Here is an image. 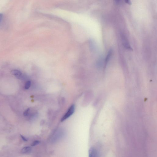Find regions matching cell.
Listing matches in <instances>:
<instances>
[{"label":"cell","instance_id":"obj_1","mask_svg":"<svg viewBox=\"0 0 157 157\" xmlns=\"http://www.w3.org/2000/svg\"><path fill=\"white\" fill-rule=\"evenodd\" d=\"M75 106L74 105L72 104L68 110H67V112L65 113L63 116L62 117L61 119V122H63L68 118L69 117L72 115L74 112H75Z\"/></svg>","mask_w":157,"mask_h":157},{"label":"cell","instance_id":"obj_2","mask_svg":"<svg viewBox=\"0 0 157 157\" xmlns=\"http://www.w3.org/2000/svg\"><path fill=\"white\" fill-rule=\"evenodd\" d=\"M122 44L125 48L127 49L132 50L130 43L126 37H125L124 36L122 35Z\"/></svg>","mask_w":157,"mask_h":157},{"label":"cell","instance_id":"obj_3","mask_svg":"<svg viewBox=\"0 0 157 157\" xmlns=\"http://www.w3.org/2000/svg\"><path fill=\"white\" fill-rule=\"evenodd\" d=\"M31 148L29 146L25 147L21 149V153L22 154H27L31 152Z\"/></svg>","mask_w":157,"mask_h":157},{"label":"cell","instance_id":"obj_4","mask_svg":"<svg viewBox=\"0 0 157 157\" xmlns=\"http://www.w3.org/2000/svg\"><path fill=\"white\" fill-rule=\"evenodd\" d=\"M11 73L14 75L16 77L20 78L22 75L21 72L20 71L17 70H12L11 71Z\"/></svg>","mask_w":157,"mask_h":157},{"label":"cell","instance_id":"obj_5","mask_svg":"<svg viewBox=\"0 0 157 157\" xmlns=\"http://www.w3.org/2000/svg\"><path fill=\"white\" fill-rule=\"evenodd\" d=\"M112 49H111L109 50V52H108V54L107 55L106 57L105 60V66H106L107 64H108V62H109V60H110L111 56H112Z\"/></svg>","mask_w":157,"mask_h":157},{"label":"cell","instance_id":"obj_6","mask_svg":"<svg viewBox=\"0 0 157 157\" xmlns=\"http://www.w3.org/2000/svg\"><path fill=\"white\" fill-rule=\"evenodd\" d=\"M89 157H92L94 156L95 155V151L93 149H90L89 151Z\"/></svg>","mask_w":157,"mask_h":157},{"label":"cell","instance_id":"obj_7","mask_svg":"<svg viewBox=\"0 0 157 157\" xmlns=\"http://www.w3.org/2000/svg\"><path fill=\"white\" fill-rule=\"evenodd\" d=\"M30 85H31V82L30 81H28L27 82L25 85V89H28L30 88Z\"/></svg>","mask_w":157,"mask_h":157},{"label":"cell","instance_id":"obj_8","mask_svg":"<svg viewBox=\"0 0 157 157\" xmlns=\"http://www.w3.org/2000/svg\"><path fill=\"white\" fill-rule=\"evenodd\" d=\"M40 143V142L38 141H35L33 142L31 144V146H34L37 145H38Z\"/></svg>","mask_w":157,"mask_h":157},{"label":"cell","instance_id":"obj_9","mask_svg":"<svg viewBox=\"0 0 157 157\" xmlns=\"http://www.w3.org/2000/svg\"><path fill=\"white\" fill-rule=\"evenodd\" d=\"M30 109H26V110L23 113V114L24 116H26L27 115L28 113H29V111H30Z\"/></svg>","mask_w":157,"mask_h":157},{"label":"cell","instance_id":"obj_10","mask_svg":"<svg viewBox=\"0 0 157 157\" xmlns=\"http://www.w3.org/2000/svg\"><path fill=\"white\" fill-rule=\"evenodd\" d=\"M20 136L21 137V138H22V139L24 141H27V139L25 137L23 136H22V135H20Z\"/></svg>","mask_w":157,"mask_h":157},{"label":"cell","instance_id":"obj_11","mask_svg":"<svg viewBox=\"0 0 157 157\" xmlns=\"http://www.w3.org/2000/svg\"><path fill=\"white\" fill-rule=\"evenodd\" d=\"M125 1L126 3L128 4H131V0H125Z\"/></svg>","mask_w":157,"mask_h":157},{"label":"cell","instance_id":"obj_12","mask_svg":"<svg viewBox=\"0 0 157 157\" xmlns=\"http://www.w3.org/2000/svg\"><path fill=\"white\" fill-rule=\"evenodd\" d=\"M2 18H3V16H2V15L1 14H0V23L2 21Z\"/></svg>","mask_w":157,"mask_h":157}]
</instances>
